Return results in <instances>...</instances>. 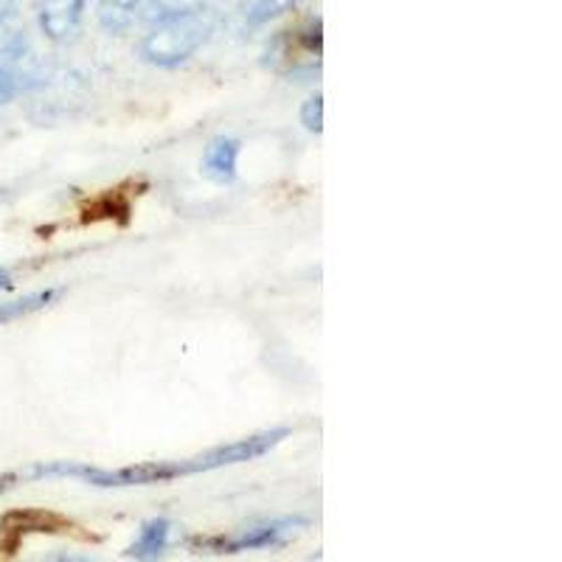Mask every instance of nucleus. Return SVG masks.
<instances>
[{"label":"nucleus","mask_w":562,"mask_h":562,"mask_svg":"<svg viewBox=\"0 0 562 562\" xmlns=\"http://www.w3.org/2000/svg\"><path fill=\"white\" fill-rule=\"evenodd\" d=\"M88 0H37V20L52 43H68L79 32Z\"/></svg>","instance_id":"6"},{"label":"nucleus","mask_w":562,"mask_h":562,"mask_svg":"<svg viewBox=\"0 0 562 562\" xmlns=\"http://www.w3.org/2000/svg\"><path fill=\"white\" fill-rule=\"evenodd\" d=\"M200 9H209V0H140L138 12H144L149 23H158L178 14L200 12Z\"/></svg>","instance_id":"12"},{"label":"nucleus","mask_w":562,"mask_h":562,"mask_svg":"<svg viewBox=\"0 0 562 562\" xmlns=\"http://www.w3.org/2000/svg\"><path fill=\"white\" fill-rule=\"evenodd\" d=\"M32 82V45L12 0H0V108Z\"/></svg>","instance_id":"3"},{"label":"nucleus","mask_w":562,"mask_h":562,"mask_svg":"<svg viewBox=\"0 0 562 562\" xmlns=\"http://www.w3.org/2000/svg\"><path fill=\"white\" fill-rule=\"evenodd\" d=\"M307 518H273L259 520L237 535L228 537H209V540H198L200 549H209L214 554H243V551H262V549H281L288 546L301 529H307Z\"/></svg>","instance_id":"4"},{"label":"nucleus","mask_w":562,"mask_h":562,"mask_svg":"<svg viewBox=\"0 0 562 562\" xmlns=\"http://www.w3.org/2000/svg\"><path fill=\"white\" fill-rule=\"evenodd\" d=\"M299 0H245L243 7V18H245V26L248 29H259L265 23H270L273 18L279 14L290 12Z\"/></svg>","instance_id":"13"},{"label":"nucleus","mask_w":562,"mask_h":562,"mask_svg":"<svg viewBox=\"0 0 562 562\" xmlns=\"http://www.w3.org/2000/svg\"><path fill=\"white\" fill-rule=\"evenodd\" d=\"M239 153H243V144H239L237 138H225V135H220V138L209 140L203 160H200V169H203L205 178L214 180V183H231V180L237 178Z\"/></svg>","instance_id":"7"},{"label":"nucleus","mask_w":562,"mask_h":562,"mask_svg":"<svg viewBox=\"0 0 562 562\" xmlns=\"http://www.w3.org/2000/svg\"><path fill=\"white\" fill-rule=\"evenodd\" d=\"M57 299H59V290H40V293L23 295V299L3 301V304H0V324H12V321L18 318H26V315L54 304Z\"/></svg>","instance_id":"10"},{"label":"nucleus","mask_w":562,"mask_h":562,"mask_svg":"<svg viewBox=\"0 0 562 562\" xmlns=\"http://www.w3.org/2000/svg\"><path fill=\"white\" fill-rule=\"evenodd\" d=\"M270 63L288 65L290 70H299L301 65H318L321 63V20H307L304 26L295 32H281L268 48Z\"/></svg>","instance_id":"5"},{"label":"nucleus","mask_w":562,"mask_h":562,"mask_svg":"<svg viewBox=\"0 0 562 562\" xmlns=\"http://www.w3.org/2000/svg\"><path fill=\"white\" fill-rule=\"evenodd\" d=\"M290 428L262 430V434L245 436L239 441H231L223 448H211L205 453L189 456V459H167V461H140V464L119 467V470H99V467L74 464V461H52V464H34L26 473H18V481L23 479H79L93 486H147V484H167V481L186 479V475L211 473L223 467L245 464V461L262 459L265 453L288 439Z\"/></svg>","instance_id":"1"},{"label":"nucleus","mask_w":562,"mask_h":562,"mask_svg":"<svg viewBox=\"0 0 562 562\" xmlns=\"http://www.w3.org/2000/svg\"><path fill=\"white\" fill-rule=\"evenodd\" d=\"M40 562H99V560L90 554H70V551H59V554L45 557V560H40Z\"/></svg>","instance_id":"15"},{"label":"nucleus","mask_w":562,"mask_h":562,"mask_svg":"<svg viewBox=\"0 0 562 562\" xmlns=\"http://www.w3.org/2000/svg\"><path fill=\"white\" fill-rule=\"evenodd\" d=\"M169 537H172V524L167 518H153L140 526L135 543L127 549V557L135 562H158L167 554Z\"/></svg>","instance_id":"8"},{"label":"nucleus","mask_w":562,"mask_h":562,"mask_svg":"<svg viewBox=\"0 0 562 562\" xmlns=\"http://www.w3.org/2000/svg\"><path fill=\"white\" fill-rule=\"evenodd\" d=\"M0 526L7 531H18V535H26V531H45V535H54V531H70L74 524L54 512H37V509H23V512H9L7 518L0 520Z\"/></svg>","instance_id":"9"},{"label":"nucleus","mask_w":562,"mask_h":562,"mask_svg":"<svg viewBox=\"0 0 562 562\" xmlns=\"http://www.w3.org/2000/svg\"><path fill=\"white\" fill-rule=\"evenodd\" d=\"M12 284H14L12 273H9V270H0V290H9Z\"/></svg>","instance_id":"16"},{"label":"nucleus","mask_w":562,"mask_h":562,"mask_svg":"<svg viewBox=\"0 0 562 562\" xmlns=\"http://www.w3.org/2000/svg\"><path fill=\"white\" fill-rule=\"evenodd\" d=\"M99 20L108 32L119 34L130 26L140 9V0H97Z\"/></svg>","instance_id":"11"},{"label":"nucleus","mask_w":562,"mask_h":562,"mask_svg":"<svg viewBox=\"0 0 562 562\" xmlns=\"http://www.w3.org/2000/svg\"><path fill=\"white\" fill-rule=\"evenodd\" d=\"M301 124L310 130V133H321L324 130V97L315 93L307 102L301 104Z\"/></svg>","instance_id":"14"},{"label":"nucleus","mask_w":562,"mask_h":562,"mask_svg":"<svg viewBox=\"0 0 562 562\" xmlns=\"http://www.w3.org/2000/svg\"><path fill=\"white\" fill-rule=\"evenodd\" d=\"M214 23L217 20H214L211 9L158 20L140 40V59L155 65V68H178L209 43L211 34H214Z\"/></svg>","instance_id":"2"}]
</instances>
